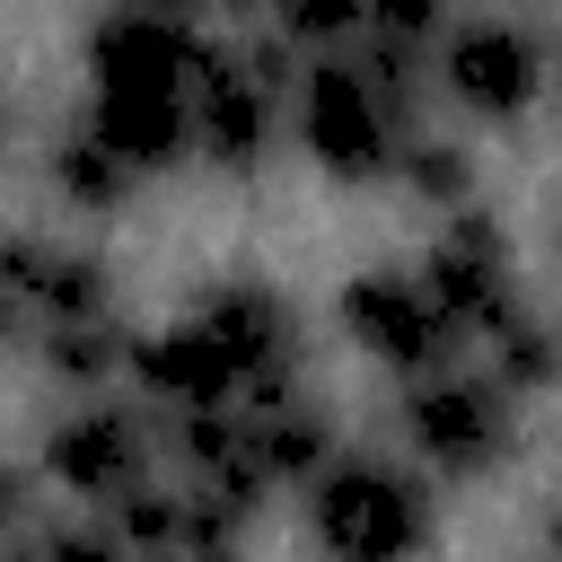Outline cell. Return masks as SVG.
I'll use <instances>...</instances> for the list:
<instances>
[{"instance_id": "cell-1", "label": "cell", "mask_w": 562, "mask_h": 562, "mask_svg": "<svg viewBox=\"0 0 562 562\" xmlns=\"http://www.w3.org/2000/svg\"><path fill=\"white\" fill-rule=\"evenodd\" d=\"M307 536L325 562H422L439 509L395 457H325V474L307 483Z\"/></svg>"}, {"instance_id": "cell-2", "label": "cell", "mask_w": 562, "mask_h": 562, "mask_svg": "<svg viewBox=\"0 0 562 562\" xmlns=\"http://www.w3.org/2000/svg\"><path fill=\"white\" fill-rule=\"evenodd\" d=\"M281 88H290V61L281 44H237V53H202L193 70V149L228 176L263 167L272 132H281Z\"/></svg>"}, {"instance_id": "cell-3", "label": "cell", "mask_w": 562, "mask_h": 562, "mask_svg": "<svg viewBox=\"0 0 562 562\" xmlns=\"http://www.w3.org/2000/svg\"><path fill=\"white\" fill-rule=\"evenodd\" d=\"M299 140H307V158H316L325 176L369 184V176L395 167V149H404L413 132L395 123V105L369 88V70H360L351 53H325V61L299 79Z\"/></svg>"}, {"instance_id": "cell-4", "label": "cell", "mask_w": 562, "mask_h": 562, "mask_svg": "<svg viewBox=\"0 0 562 562\" xmlns=\"http://www.w3.org/2000/svg\"><path fill=\"white\" fill-rule=\"evenodd\" d=\"M404 439L430 474H492L518 439L509 422V395L492 378H465V369H430L413 395H404Z\"/></svg>"}, {"instance_id": "cell-5", "label": "cell", "mask_w": 562, "mask_h": 562, "mask_svg": "<svg viewBox=\"0 0 562 562\" xmlns=\"http://www.w3.org/2000/svg\"><path fill=\"white\" fill-rule=\"evenodd\" d=\"M439 79H448V97H457L465 114L518 123V114L544 97L553 61H544V35H536V26H518V18H465V26L439 44Z\"/></svg>"}, {"instance_id": "cell-6", "label": "cell", "mask_w": 562, "mask_h": 562, "mask_svg": "<svg viewBox=\"0 0 562 562\" xmlns=\"http://www.w3.org/2000/svg\"><path fill=\"white\" fill-rule=\"evenodd\" d=\"M422 290L439 299V316H448L457 334L509 325V316H518V290H509V228H501L492 211L457 202L448 228H439V246L422 255Z\"/></svg>"}, {"instance_id": "cell-7", "label": "cell", "mask_w": 562, "mask_h": 562, "mask_svg": "<svg viewBox=\"0 0 562 562\" xmlns=\"http://www.w3.org/2000/svg\"><path fill=\"white\" fill-rule=\"evenodd\" d=\"M342 325H351V342L369 360H386L404 378H430L457 351V325L439 316V299L422 290V272H386V263L342 281Z\"/></svg>"}, {"instance_id": "cell-8", "label": "cell", "mask_w": 562, "mask_h": 562, "mask_svg": "<svg viewBox=\"0 0 562 562\" xmlns=\"http://www.w3.org/2000/svg\"><path fill=\"white\" fill-rule=\"evenodd\" d=\"M193 316H202V325H211V342L228 351V369H237L246 404L290 395V369H299V307H290L281 290H263V281H220Z\"/></svg>"}, {"instance_id": "cell-9", "label": "cell", "mask_w": 562, "mask_h": 562, "mask_svg": "<svg viewBox=\"0 0 562 562\" xmlns=\"http://www.w3.org/2000/svg\"><path fill=\"white\" fill-rule=\"evenodd\" d=\"M202 35L167 9H114L88 35V88H140V97H193L202 70Z\"/></svg>"}, {"instance_id": "cell-10", "label": "cell", "mask_w": 562, "mask_h": 562, "mask_svg": "<svg viewBox=\"0 0 562 562\" xmlns=\"http://www.w3.org/2000/svg\"><path fill=\"white\" fill-rule=\"evenodd\" d=\"M44 474L79 501H114V492L149 483V422L123 404H79L44 430Z\"/></svg>"}, {"instance_id": "cell-11", "label": "cell", "mask_w": 562, "mask_h": 562, "mask_svg": "<svg viewBox=\"0 0 562 562\" xmlns=\"http://www.w3.org/2000/svg\"><path fill=\"white\" fill-rule=\"evenodd\" d=\"M132 378H140V395H158L167 413H193V404H246V386H237V369H228V351L211 342V325L202 316H184V325H167V334H132V360H123Z\"/></svg>"}, {"instance_id": "cell-12", "label": "cell", "mask_w": 562, "mask_h": 562, "mask_svg": "<svg viewBox=\"0 0 562 562\" xmlns=\"http://www.w3.org/2000/svg\"><path fill=\"white\" fill-rule=\"evenodd\" d=\"M0 281L18 290L26 316L70 325V316H114V281L97 255H70L53 237H0Z\"/></svg>"}, {"instance_id": "cell-13", "label": "cell", "mask_w": 562, "mask_h": 562, "mask_svg": "<svg viewBox=\"0 0 562 562\" xmlns=\"http://www.w3.org/2000/svg\"><path fill=\"white\" fill-rule=\"evenodd\" d=\"M88 132L132 167L167 176L193 149V97H140V88H88Z\"/></svg>"}, {"instance_id": "cell-14", "label": "cell", "mask_w": 562, "mask_h": 562, "mask_svg": "<svg viewBox=\"0 0 562 562\" xmlns=\"http://www.w3.org/2000/svg\"><path fill=\"white\" fill-rule=\"evenodd\" d=\"M246 457L263 483H316L325 457H334V422L299 395H272V404H246Z\"/></svg>"}, {"instance_id": "cell-15", "label": "cell", "mask_w": 562, "mask_h": 562, "mask_svg": "<svg viewBox=\"0 0 562 562\" xmlns=\"http://www.w3.org/2000/svg\"><path fill=\"white\" fill-rule=\"evenodd\" d=\"M492 342V386L501 395H544V386H562V334L544 325V316H509V325H492L483 334Z\"/></svg>"}, {"instance_id": "cell-16", "label": "cell", "mask_w": 562, "mask_h": 562, "mask_svg": "<svg viewBox=\"0 0 562 562\" xmlns=\"http://www.w3.org/2000/svg\"><path fill=\"white\" fill-rule=\"evenodd\" d=\"M53 184L70 193V211H114L140 176H132V167L88 132V123H79V132H61V149H53Z\"/></svg>"}, {"instance_id": "cell-17", "label": "cell", "mask_w": 562, "mask_h": 562, "mask_svg": "<svg viewBox=\"0 0 562 562\" xmlns=\"http://www.w3.org/2000/svg\"><path fill=\"white\" fill-rule=\"evenodd\" d=\"M132 360V334L114 316H70V325H44V369L70 378V386H97Z\"/></svg>"}, {"instance_id": "cell-18", "label": "cell", "mask_w": 562, "mask_h": 562, "mask_svg": "<svg viewBox=\"0 0 562 562\" xmlns=\"http://www.w3.org/2000/svg\"><path fill=\"white\" fill-rule=\"evenodd\" d=\"M395 176L413 184V202H422V211H457V202H474V158H465L457 140L413 132V140L395 149Z\"/></svg>"}, {"instance_id": "cell-19", "label": "cell", "mask_w": 562, "mask_h": 562, "mask_svg": "<svg viewBox=\"0 0 562 562\" xmlns=\"http://www.w3.org/2000/svg\"><path fill=\"white\" fill-rule=\"evenodd\" d=\"M105 509H114L105 527L123 536V553H132V562H140V553H167V544L184 536V492H158V483H132V492H114Z\"/></svg>"}, {"instance_id": "cell-20", "label": "cell", "mask_w": 562, "mask_h": 562, "mask_svg": "<svg viewBox=\"0 0 562 562\" xmlns=\"http://www.w3.org/2000/svg\"><path fill=\"white\" fill-rule=\"evenodd\" d=\"M281 44H351L369 26V0H263Z\"/></svg>"}, {"instance_id": "cell-21", "label": "cell", "mask_w": 562, "mask_h": 562, "mask_svg": "<svg viewBox=\"0 0 562 562\" xmlns=\"http://www.w3.org/2000/svg\"><path fill=\"white\" fill-rule=\"evenodd\" d=\"M26 553H35V562H132L114 527H44Z\"/></svg>"}, {"instance_id": "cell-22", "label": "cell", "mask_w": 562, "mask_h": 562, "mask_svg": "<svg viewBox=\"0 0 562 562\" xmlns=\"http://www.w3.org/2000/svg\"><path fill=\"white\" fill-rule=\"evenodd\" d=\"M439 18H448V0H369V26L395 35V44H430Z\"/></svg>"}, {"instance_id": "cell-23", "label": "cell", "mask_w": 562, "mask_h": 562, "mask_svg": "<svg viewBox=\"0 0 562 562\" xmlns=\"http://www.w3.org/2000/svg\"><path fill=\"white\" fill-rule=\"evenodd\" d=\"M140 562H237V536H184V544H167V553H140Z\"/></svg>"}, {"instance_id": "cell-24", "label": "cell", "mask_w": 562, "mask_h": 562, "mask_svg": "<svg viewBox=\"0 0 562 562\" xmlns=\"http://www.w3.org/2000/svg\"><path fill=\"white\" fill-rule=\"evenodd\" d=\"M18 334H26V307H18V290H9V281H0V351H9V342H18Z\"/></svg>"}, {"instance_id": "cell-25", "label": "cell", "mask_w": 562, "mask_h": 562, "mask_svg": "<svg viewBox=\"0 0 562 562\" xmlns=\"http://www.w3.org/2000/svg\"><path fill=\"white\" fill-rule=\"evenodd\" d=\"M18 501H26V483H18V465H9V457H0V527H9V518H18Z\"/></svg>"}, {"instance_id": "cell-26", "label": "cell", "mask_w": 562, "mask_h": 562, "mask_svg": "<svg viewBox=\"0 0 562 562\" xmlns=\"http://www.w3.org/2000/svg\"><path fill=\"white\" fill-rule=\"evenodd\" d=\"M544 553H553V562H562V509H553V518H544Z\"/></svg>"}, {"instance_id": "cell-27", "label": "cell", "mask_w": 562, "mask_h": 562, "mask_svg": "<svg viewBox=\"0 0 562 562\" xmlns=\"http://www.w3.org/2000/svg\"><path fill=\"white\" fill-rule=\"evenodd\" d=\"M123 9H167V18H184L193 0H123Z\"/></svg>"}, {"instance_id": "cell-28", "label": "cell", "mask_w": 562, "mask_h": 562, "mask_svg": "<svg viewBox=\"0 0 562 562\" xmlns=\"http://www.w3.org/2000/svg\"><path fill=\"white\" fill-rule=\"evenodd\" d=\"M220 9H263V0H220Z\"/></svg>"}, {"instance_id": "cell-29", "label": "cell", "mask_w": 562, "mask_h": 562, "mask_svg": "<svg viewBox=\"0 0 562 562\" xmlns=\"http://www.w3.org/2000/svg\"><path fill=\"white\" fill-rule=\"evenodd\" d=\"M9 562H35V553H9Z\"/></svg>"}, {"instance_id": "cell-30", "label": "cell", "mask_w": 562, "mask_h": 562, "mask_svg": "<svg viewBox=\"0 0 562 562\" xmlns=\"http://www.w3.org/2000/svg\"><path fill=\"white\" fill-rule=\"evenodd\" d=\"M0 140H9V114H0Z\"/></svg>"}, {"instance_id": "cell-31", "label": "cell", "mask_w": 562, "mask_h": 562, "mask_svg": "<svg viewBox=\"0 0 562 562\" xmlns=\"http://www.w3.org/2000/svg\"><path fill=\"white\" fill-rule=\"evenodd\" d=\"M544 562H553V553H544Z\"/></svg>"}, {"instance_id": "cell-32", "label": "cell", "mask_w": 562, "mask_h": 562, "mask_svg": "<svg viewBox=\"0 0 562 562\" xmlns=\"http://www.w3.org/2000/svg\"><path fill=\"white\" fill-rule=\"evenodd\" d=\"M553 237H562V228H553Z\"/></svg>"}]
</instances>
